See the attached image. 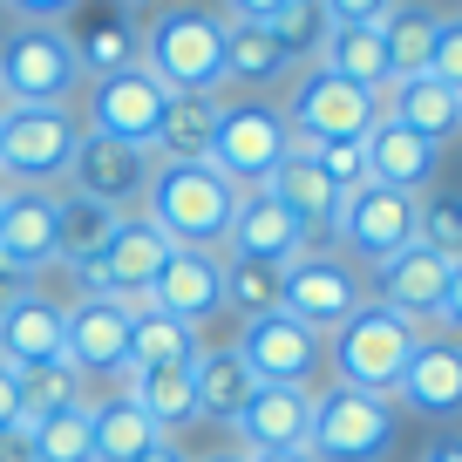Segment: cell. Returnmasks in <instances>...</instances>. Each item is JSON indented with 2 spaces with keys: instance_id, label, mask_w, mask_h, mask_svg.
<instances>
[{
  "instance_id": "obj_9",
  "label": "cell",
  "mask_w": 462,
  "mask_h": 462,
  "mask_svg": "<svg viewBox=\"0 0 462 462\" xmlns=\"http://www.w3.org/2000/svg\"><path fill=\"white\" fill-rule=\"evenodd\" d=\"M279 116L300 143H367V130L381 123V96H367V88L340 82L327 69H306Z\"/></svg>"
},
{
  "instance_id": "obj_26",
  "label": "cell",
  "mask_w": 462,
  "mask_h": 462,
  "mask_svg": "<svg viewBox=\"0 0 462 462\" xmlns=\"http://www.w3.org/2000/svg\"><path fill=\"white\" fill-rule=\"evenodd\" d=\"M265 190L286 204V217L306 231V245H313V231H333V217H340V198H346V190L313 163V150H306V143L273 171V184H265Z\"/></svg>"
},
{
  "instance_id": "obj_20",
  "label": "cell",
  "mask_w": 462,
  "mask_h": 462,
  "mask_svg": "<svg viewBox=\"0 0 462 462\" xmlns=\"http://www.w3.org/2000/svg\"><path fill=\"white\" fill-rule=\"evenodd\" d=\"M75 14H82V21L69 28V42H75V55H82L88 82L130 69V61H143V21H136L130 7H116V0H82Z\"/></svg>"
},
{
  "instance_id": "obj_30",
  "label": "cell",
  "mask_w": 462,
  "mask_h": 462,
  "mask_svg": "<svg viewBox=\"0 0 462 462\" xmlns=\"http://www.w3.org/2000/svg\"><path fill=\"white\" fill-rule=\"evenodd\" d=\"M150 442H163V435L150 429V415L130 394H96L88 402V448H96V462H136Z\"/></svg>"
},
{
  "instance_id": "obj_48",
  "label": "cell",
  "mask_w": 462,
  "mask_h": 462,
  "mask_svg": "<svg viewBox=\"0 0 462 462\" xmlns=\"http://www.w3.org/2000/svg\"><path fill=\"white\" fill-rule=\"evenodd\" d=\"M28 286H34V279H28V273H14V265L0 259V313H7V306H14V300H21V292H28Z\"/></svg>"
},
{
  "instance_id": "obj_6",
  "label": "cell",
  "mask_w": 462,
  "mask_h": 462,
  "mask_svg": "<svg viewBox=\"0 0 462 462\" xmlns=\"http://www.w3.org/2000/svg\"><path fill=\"white\" fill-rule=\"evenodd\" d=\"M394 448V402L361 388H313V429L306 456L313 462H388Z\"/></svg>"
},
{
  "instance_id": "obj_27",
  "label": "cell",
  "mask_w": 462,
  "mask_h": 462,
  "mask_svg": "<svg viewBox=\"0 0 462 462\" xmlns=\"http://www.w3.org/2000/svg\"><path fill=\"white\" fill-rule=\"evenodd\" d=\"M116 225H123V211H109V204L82 198V190H55V265H69V273H88V265L109 252Z\"/></svg>"
},
{
  "instance_id": "obj_44",
  "label": "cell",
  "mask_w": 462,
  "mask_h": 462,
  "mask_svg": "<svg viewBox=\"0 0 462 462\" xmlns=\"http://www.w3.org/2000/svg\"><path fill=\"white\" fill-rule=\"evenodd\" d=\"M21 421H28V408H21V374L0 361V429H21Z\"/></svg>"
},
{
  "instance_id": "obj_29",
  "label": "cell",
  "mask_w": 462,
  "mask_h": 462,
  "mask_svg": "<svg viewBox=\"0 0 462 462\" xmlns=\"http://www.w3.org/2000/svg\"><path fill=\"white\" fill-rule=\"evenodd\" d=\"M313 69L340 75V82L367 88V96H381V88L394 82V75H388V42H381V28H340V21H327V42H319Z\"/></svg>"
},
{
  "instance_id": "obj_45",
  "label": "cell",
  "mask_w": 462,
  "mask_h": 462,
  "mask_svg": "<svg viewBox=\"0 0 462 462\" xmlns=\"http://www.w3.org/2000/svg\"><path fill=\"white\" fill-rule=\"evenodd\" d=\"M435 327H448V340L462 333V265H448V292H442V313H435Z\"/></svg>"
},
{
  "instance_id": "obj_8",
  "label": "cell",
  "mask_w": 462,
  "mask_h": 462,
  "mask_svg": "<svg viewBox=\"0 0 462 462\" xmlns=\"http://www.w3.org/2000/svg\"><path fill=\"white\" fill-rule=\"evenodd\" d=\"M171 88L157 82V75L143 69V61H130V69H116V75H96V82L82 88V130L96 136H116V143H143L157 150V130H163V116H171Z\"/></svg>"
},
{
  "instance_id": "obj_46",
  "label": "cell",
  "mask_w": 462,
  "mask_h": 462,
  "mask_svg": "<svg viewBox=\"0 0 462 462\" xmlns=\"http://www.w3.org/2000/svg\"><path fill=\"white\" fill-rule=\"evenodd\" d=\"M225 7H231L225 21H273L279 7H292V0H225Z\"/></svg>"
},
{
  "instance_id": "obj_13",
  "label": "cell",
  "mask_w": 462,
  "mask_h": 462,
  "mask_svg": "<svg viewBox=\"0 0 462 462\" xmlns=\"http://www.w3.org/2000/svg\"><path fill=\"white\" fill-rule=\"evenodd\" d=\"M163 259H171V238H163V231L150 225L143 211H123V225H116L109 252H102L88 273H75V279H82V292H96V300L136 306V300H150V286H157Z\"/></svg>"
},
{
  "instance_id": "obj_14",
  "label": "cell",
  "mask_w": 462,
  "mask_h": 462,
  "mask_svg": "<svg viewBox=\"0 0 462 462\" xmlns=\"http://www.w3.org/2000/svg\"><path fill=\"white\" fill-rule=\"evenodd\" d=\"M361 300H367V292H361V265L340 259V252L306 245L300 259L286 265V313L306 319L313 333H333Z\"/></svg>"
},
{
  "instance_id": "obj_1",
  "label": "cell",
  "mask_w": 462,
  "mask_h": 462,
  "mask_svg": "<svg viewBox=\"0 0 462 462\" xmlns=\"http://www.w3.org/2000/svg\"><path fill=\"white\" fill-rule=\"evenodd\" d=\"M238 198H245V190L231 184L217 163H157L143 217L171 238V252H225Z\"/></svg>"
},
{
  "instance_id": "obj_53",
  "label": "cell",
  "mask_w": 462,
  "mask_h": 462,
  "mask_svg": "<svg viewBox=\"0 0 462 462\" xmlns=\"http://www.w3.org/2000/svg\"><path fill=\"white\" fill-rule=\"evenodd\" d=\"M198 462H245V456H198Z\"/></svg>"
},
{
  "instance_id": "obj_42",
  "label": "cell",
  "mask_w": 462,
  "mask_h": 462,
  "mask_svg": "<svg viewBox=\"0 0 462 462\" xmlns=\"http://www.w3.org/2000/svg\"><path fill=\"white\" fill-rule=\"evenodd\" d=\"M394 7H402V0H319V14L340 21V28H381Z\"/></svg>"
},
{
  "instance_id": "obj_49",
  "label": "cell",
  "mask_w": 462,
  "mask_h": 462,
  "mask_svg": "<svg viewBox=\"0 0 462 462\" xmlns=\"http://www.w3.org/2000/svg\"><path fill=\"white\" fill-rule=\"evenodd\" d=\"M136 462H190V448L163 435V442H150V448H143V456H136Z\"/></svg>"
},
{
  "instance_id": "obj_50",
  "label": "cell",
  "mask_w": 462,
  "mask_h": 462,
  "mask_svg": "<svg viewBox=\"0 0 462 462\" xmlns=\"http://www.w3.org/2000/svg\"><path fill=\"white\" fill-rule=\"evenodd\" d=\"M421 462H462V435H442V442H429V456Z\"/></svg>"
},
{
  "instance_id": "obj_37",
  "label": "cell",
  "mask_w": 462,
  "mask_h": 462,
  "mask_svg": "<svg viewBox=\"0 0 462 462\" xmlns=\"http://www.w3.org/2000/svg\"><path fill=\"white\" fill-rule=\"evenodd\" d=\"M225 306H238V319H259L286 306V265H252L225 259Z\"/></svg>"
},
{
  "instance_id": "obj_54",
  "label": "cell",
  "mask_w": 462,
  "mask_h": 462,
  "mask_svg": "<svg viewBox=\"0 0 462 462\" xmlns=\"http://www.w3.org/2000/svg\"><path fill=\"white\" fill-rule=\"evenodd\" d=\"M0 198H7V184H0Z\"/></svg>"
},
{
  "instance_id": "obj_38",
  "label": "cell",
  "mask_w": 462,
  "mask_h": 462,
  "mask_svg": "<svg viewBox=\"0 0 462 462\" xmlns=\"http://www.w3.org/2000/svg\"><path fill=\"white\" fill-rule=\"evenodd\" d=\"M415 238L429 252H442L448 265H462V190H421L415 198Z\"/></svg>"
},
{
  "instance_id": "obj_28",
  "label": "cell",
  "mask_w": 462,
  "mask_h": 462,
  "mask_svg": "<svg viewBox=\"0 0 462 462\" xmlns=\"http://www.w3.org/2000/svg\"><path fill=\"white\" fill-rule=\"evenodd\" d=\"M252 388H259V381H252V367H245V354H238V346H198V354H190V394H198V415L204 421H238V408L252 402Z\"/></svg>"
},
{
  "instance_id": "obj_12",
  "label": "cell",
  "mask_w": 462,
  "mask_h": 462,
  "mask_svg": "<svg viewBox=\"0 0 462 462\" xmlns=\"http://www.w3.org/2000/svg\"><path fill=\"white\" fill-rule=\"evenodd\" d=\"M333 238H340V259L354 265H381L402 245H415V198L388 184H361L340 198V217H333Z\"/></svg>"
},
{
  "instance_id": "obj_3",
  "label": "cell",
  "mask_w": 462,
  "mask_h": 462,
  "mask_svg": "<svg viewBox=\"0 0 462 462\" xmlns=\"http://www.w3.org/2000/svg\"><path fill=\"white\" fill-rule=\"evenodd\" d=\"M82 88H88V69L75 55L69 28L14 21V28L0 34V102H21V109H75Z\"/></svg>"
},
{
  "instance_id": "obj_18",
  "label": "cell",
  "mask_w": 462,
  "mask_h": 462,
  "mask_svg": "<svg viewBox=\"0 0 462 462\" xmlns=\"http://www.w3.org/2000/svg\"><path fill=\"white\" fill-rule=\"evenodd\" d=\"M150 306L198 333L204 319L225 306V259H217V252H171L157 286H150Z\"/></svg>"
},
{
  "instance_id": "obj_39",
  "label": "cell",
  "mask_w": 462,
  "mask_h": 462,
  "mask_svg": "<svg viewBox=\"0 0 462 462\" xmlns=\"http://www.w3.org/2000/svg\"><path fill=\"white\" fill-rule=\"evenodd\" d=\"M265 28L279 34V48H286L292 61H313L319 42H327V14H319V0H292V7H279Z\"/></svg>"
},
{
  "instance_id": "obj_31",
  "label": "cell",
  "mask_w": 462,
  "mask_h": 462,
  "mask_svg": "<svg viewBox=\"0 0 462 462\" xmlns=\"http://www.w3.org/2000/svg\"><path fill=\"white\" fill-rule=\"evenodd\" d=\"M292 75V55L279 48V34L265 21H225V82L273 88Z\"/></svg>"
},
{
  "instance_id": "obj_25",
  "label": "cell",
  "mask_w": 462,
  "mask_h": 462,
  "mask_svg": "<svg viewBox=\"0 0 462 462\" xmlns=\"http://www.w3.org/2000/svg\"><path fill=\"white\" fill-rule=\"evenodd\" d=\"M435 171H442V150L421 143V136H408L402 123L381 116L374 130H367V184H388V190H402V198H421V190H435Z\"/></svg>"
},
{
  "instance_id": "obj_19",
  "label": "cell",
  "mask_w": 462,
  "mask_h": 462,
  "mask_svg": "<svg viewBox=\"0 0 462 462\" xmlns=\"http://www.w3.org/2000/svg\"><path fill=\"white\" fill-rule=\"evenodd\" d=\"M374 286H381V306H388V313L429 327V319L442 313V292H448V259L415 238V245H402L394 259L374 265Z\"/></svg>"
},
{
  "instance_id": "obj_10",
  "label": "cell",
  "mask_w": 462,
  "mask_h": 462,
  "mask_svg": "<svg viewBox=\"0 0 462 462\" xmlns=\"http://www.w3.org/2000/svg\"><path fill=\"white\" fill-rule=\"evenodd\" d=\"M231 346L245 354V367H252L259 388H306V394H313V374L327 367V333H313L306 319H292L286 306L245 319Z\"/></svg>"
},
{
  "instance_id": "obj_7",
  "label": "cell",
  "mask_w": 462,
  "mask_h": 462,
  "mask_svg": "<svg viewBox=\"0 0 462 462\" xmlns=\"http://www.w3.org/2000/svg\"><path fill=\"white\" fill-rule=\"evenodd\" d=\"M300 150V136L286 130V116L273 102L245 96V102H225L217 109V143H211V163L231 177L238 190H265L273 171Z\"/></svg>"
},
{
  "instance_id": "obj_43",
  "label": "cell",
  "mask_w": 462,
  "mask_h": 462,
  "mask_svg": "<svg viewBox=\"0 0 462 462\" xmlns=\"http://www.w3.org/2000/svg\"><path fill=\"white\" fill-rule=\"evenodd\" d=\"M75 7H82V0H0V14H14V21H48V28H69Z\"/></svg>"
},
{
  "instance_id": "obj_32",
  "label": "cell",
  "mask_w": 462,
  "mask_h": 462,
  "mask_svg": "<svg viewBox=\"0 0 462 462\" xmlns=\"http://www.w3.org/2000/svg\"><path fill=\"white\" fill-rule=\"evenodd\" d=\"M123 394L150 415V429H157V435H177L184 421H198L190 361H184V367H143V374H123Z\"/></svg>"
},
{
  "instance_id": "obj_41",
  "label": "cell",
  "mask_w": 462,
  "mask_h": 462,
  "mask_svg": "<svg viewBox=\"0 0 462 462\" xmlns=\"http://www.w3.org/2000/svg\"><path fill=\"white\" fill-rule=\"evenodd\" d=\"M429 75H435V82H448V88H462V7H456V14H442V28H435Z\"/></svg>"
},
{
  "instance_id": "obj_34",
  "label": "cell",
  "mask_w": 462,
  "mask_h": 462,
  "mask_svg": "<svg viewBox=\"0 0 462 462\" xmlns=\"http://www.w3.org/2000/svg\"><path fill=\"white\" fill-rule=\"evenodd\" d=\"M217 109H225V102L177 96V102H171V116H163V130H157V163H211Z\"/></svg>"
},
{
  "instance_id": "obj_17",
  "label": "cell",
  "mask_w": 462,
  "mask_h": 462,
  "mask_svg": "<svg viewBox=\"0 0 462 462\" xmlns=\"http://www.w3.org/2000/svg\"><path fill=\"white\" fill-rule=\"evenodd\" d=\"M388 402L415 408V415H435V421L462 415V340H448V333H421Z\"/></svg>"
},
{
  "instance_id": "obj_51",
  "label": "cell",
  "mask_w": 462,
  "mask_h": 462,
  "mask_svg": "<svg viewBox=\"0 0 462 462\" xmlns=\"http://www.w3.org/2000/svg\"><path fill=\"white\" fill-rule=\"evenodd\" d=\"M116 7H130L136 21H150V14H163V7H171V0H116Z\"/></svg>"
},
{
  "instance_id": "obj_15",
  "label": "cell",
  "mask_w": 462,
  "mask_h": 462,
  "mask_svg": "<svg viewBox=\"0 0 462 462\" xmlns=\"http://www.w3.org/2000/svg\"><path fill=\"white\" fill-rule=\"evenodd\" d=\"M69 367L82 381L130 374V306L82 292V300L69 306Z\"/></svg>"
},
{
  "instance_id": "obj_2",
  "label": "cell",
  "mask_w": 462,
  "mask_h": 462,
  "mask_svg": "<svg viewBox=\"0 0 462 462\" xmlns=\"http://www.w3.org/2000/svg\"><path fill=\"white\" fill-rule=\"evenodd\" d=\"M143 69L157 75L171 96L217 102V88H225V14L171 0L163 14L143 21Z\"/></svg>"
},
{
  "instance_id": "obj_23",
  "label": "cell",
  "mask_w": 462,
  "mask_h": 462,
  "mask_svg": "<svg viewBox=\"0 0 462 462\" xmlns=\"http://www.w3.org/2000/svg\"><path fill=\"white\" fill-rule=\"evenodd\" d=\"M381 116L402 123L408 136L442 150L448 136H462V88L435 82V75H408V82H388L381 88Z\"/></svg>"
},
{
  "instance_id": "obj_16",
  "label": "cell",
  "mask_w": 462,
  "mask_h": 462,
  "mask_svg": "<svg viewBox=\"0 0 462 462\" xmlns=\"http://www.w3.org/2000/svg\"><path fill=\"white\" fill-rule=\"evenodd\" d=\"M0 361L14 367V374L69 361V306L48 300L42 286H28L7 313H0Z\"/></svg>"
},
{
  "instance_id": "obj_22",
  "label": "cell",
  "mask_w": 462,
  "mask_h": 462,
  "mask_svg": "<svg viewBox=\"0 0 462 462\" xmlns=\"http://www.w3.org/2000/svg\"><path fill=\"white\" fill-rule=\"evenodd\" d=\"M313 429V394L306 388H252V402L238 408L231 435H238V456H265V448H306Z\"/></svg>"
},
{
  "instance_id": "obj_47",
  "label": "cell",
  "mask_w": 462,
  "mask_h": 462,
  "mask_svg": "<svg viewBox=\"0 0 462 462\" xmlns=\"http://www.w3.org/2000/svg\"><path fill=\"white\" fill-rule=\"evenodd\" d=\"M0 462H34V442H28V421H21V429H0Z\"/></svg>"
},
{
  "instance_id": "obj_52",
  "label": "cell",
  "mask_w": 462,
  "mask_h": 462,
  "mask_svg": "<svg viewBox=\"0 0 462 462\" xmlns=\"http://www.w3.org/2000/svg\"><path fill=\"white\" fill-rule=\"evenodd\" d=\"M245 462H313L306 448H265V456H245Z\"/></svg>"
},
{
  "instance_id": "obj_36",
  "label": "cell",
  "mask_w": 462,
  "mask_h": 462,
  "mask_svg": "<svg viewBox=\"0 0 462 462\" xmlns=\"http://www.w3.org/2000/svg\"><path fill=\"white\" fill-rule=\"evenodd\" d=\"M28 442H34V462H96V448H88V402H69V408H55V415H34Z\"/></svg>"
},
{
  "instance_id": "obj_21",
  "label": "cell",
  "mask_w": 462,
  "mask_h": 462,
  "mask_svg": "<svg viewBox=\"0 0 462 462\" xmlns=\"http://www.w3.org/2000/svg\"><path fill=\"white\" fill-rule=\"evenodd\" d=\"M231 259H252V265H292L306 252V231L286 217V204L273 190H245L238 198V217H231V238H225Z\"/></svg>"
},
{
  "instance_id": "obj_4",
  "label": "cell",
  "mask_w": 462,
  "mask_h": 462,
  "mask_svg": "<svg viewBox=\"0 0 462 462\" xmlns=\"http://www.w3.org/2000/svg\"><path fill=\"white\" fill-rule=\"evenodd\" d=\"M421 327L402 313H388L381 300H361L354 313L333 327L327 340V361L333 374H340V388H361V394H394V381H402L408 354H415Z\"/></svg>"
},
{
  "instance_id": "obj_35",
  "label": "cell",
  "mask_w": 462,
  "mask_h": 462,
  "mask_svg": "<svg viewBox=\"0 0 462 462\" xmlns=\"http://www.w3.org/2000/svg\"><path fill=\"white\" fill-rule=\"evenodd\" d=\"M435 28H442V14H435V7H415V0H402V7L381 21V42H388V75H394V82H408V75H429Z\"/></svg>"
},
{
  "instance_id": "obj_5",
  "label": "cell",
  "mask_w": 462,
  "mask_h": 462,
  "mask_svg": "<svg viewBox=\"0 0 462 462\" xmlns=\"http://www.w3.org/2000/svg\"><path fill=\"white\" fill-rule=\"evenodd\" d=\"M82 116L75 109H21L0 102V184L7 190H55L69 184Z\"/></svg>"
},
{
  "instance_id": "obj_24",
  "label": "cell",
  "mask_w": 462,
  "mask_h": 462,
  "mask_svg": "<svg viewBox=\"0 0 462 462\" xmlns=\"http://www.w3.org/2000/svg\"><path fill=\"white\" fill-rule=\"evenodd\" d=\"M0 259L28 279L55 265V190H7L0 198Z\"/></svg>"
},
{
  "instance_id": "obj_40",
  "label": "cell",
  "mask_w": 462,
  "mask_h": 462,
  "mask_svg": "<svg viewBox=\"0 0 462 462\" xmlns=\"http://www.w3.org/2000/svg\"><path fill=\"white\" fill-rule=\"evenodd\" d=\"M306 150H313V163L340 190H361L367 184V143H306Z\"/></svg>"
},
{
  "instance_id": "obj_33",
  "label": "cell",
  "mask_w": 462,
  "mask_h": 462,
  "mask_svg": "<svg viewBox=\"0 0 462 462\" xmlns=\"http://www.w3.org/2000/svg\"><path fill=\"white\" fill-rule=\"evenodd\" d=\"M190 354H198V333L190 327H177L150 300L130 306V374H143V367H184Z\"/></svg>"
},
{
  "instance_id": "obj_11",
  "label": "cell",
  "mask_w": 462,
  "mask_h": 462,
  "mask_svg": "<svg viewBox=\"0 0 462 462\" xmlns=\"http://www.w3.org/2000/svg\"><path fill=\"white\" fill-rule=\"evenodd\" d=\"M150 184H157V150L143 143H116V136H96L82 130L75 143V163H69V190L109 204V211H143Z\"/></svg>"
}]
</instances>
